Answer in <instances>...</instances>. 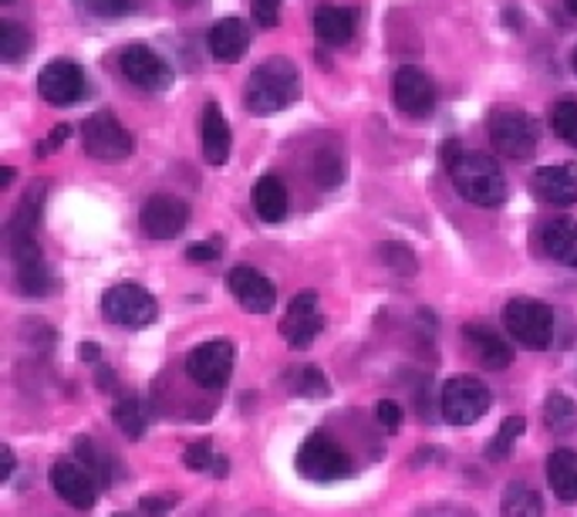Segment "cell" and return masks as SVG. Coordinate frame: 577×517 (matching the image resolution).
Masks as SVG:
<instances>
[{"instance_id": "cell-1", "label": "cell", "mask_w": 577, "mask_h": 517, "mask_svg": "<svg viewBox=\"0 0 577 517\" xmlns=\"http://www.w3.org/2000/svg\"><path fill=\"white\" fill-rule=\"evenodd\" d=\"M301 88H304L301 68L291 58L274 55L250 72L247 88H243V101L253 116H277L301 98Z\"/></svg>"}, {"instance_id": "cell-2", "label": "cell", "mask_w": 577, "mask_h": 517, "mask_svg": "<svg viewBox=\"0 0 577 517\" xmlns=\"http://www.w3.org/2000/svg\"><path fill=\"white\" fill-rule=\"evenodd\" d=\"M449 176L459 196L473 206H500L510 196L500 163L487 157V152H462V157L449 166Z\"/></svg>"}, {"instance_id": "cell-3", "label": "cell", "mask_w": 577, "mask_h": 517, "mask_svg": "<svg viewBox=\"0 0 577 517\" xmlns=\"http://www.w3.org/2000/svg\"><path fill=\"white\" fill-rule=\"evenodd\" d=\"M490 126V142L497 152H503L507 160H531L541 142V126L531 112H523L516 106H497L487 119Z\"/></svg>"}, {"instance_id": "cell-4", "label": "cell", "mask_w": 577, "mask_h": 517, "mask_svg": "<svg viewBox=\"0 0 577 517\" xmlns=\"http://www.w3.org/2000/svg\"><path fill=\"white\" fill-rule=\"evenodd\" d=\"M554 308L537 298H513L503 308V325L510 338L527 348V352H544L554 342Z\"/></svg>"}, {"instance_id": "cell-5", "label": "cell", "mask_w": 577, "mask_h": 517, "mask_svg": "<svg viewBox=\"0 0 577 517\" xmlns=\"http://www.w3.org/2000/svg\"><path fill=\"white\" fill-rule=\"evenodd\" d=\"M101 315L105 322L122 325V328H145L155 322V315H160V304H155V298L142 284L122 281L101 294Z\"/></svg>"}, {"instance_id": "cell-6", "label": "cell", "mask_w": 577, "mask_h": 517, "mask_svg": "<svg viewBox=\"0 0 577 517\" xmlns=\"http://www.w3.org/2000/svg\"><path fill=\"white\" fill-rule=\"evenodd\" d=\"M81 146H85V152L91 160L122 163V160L132 157L135 139L112 112H95L81 122Z\"/></svg>"}, {"instance_id": "cell-7", "label": "cell", "mask_w": 577, "mask_h": 517, "mask_svg": "<svg viewBox=\"0 0 577 517\" xmlns=\"http://www.w3.org/2000/svg\"><path fill=\"white\" fill-rule=\"evenodd\" d=\"M490 389L477 379V376H453L443 386V420L453 427H469L480 417H487L490 409Z\"/></svg>"}, {"instance_id": "cell-8", "label": "cell", "mask_w": 577, "mask_h": 517, "mask_svg": "<svg viewBox=\"0 0 577 517\" xmlns=\"http://www.w3.org/2000/svg\"><path fill=\"white\" fill-rule=\"evenodd\" d=\"M233 342L230 338H209L203 345H196L186 358L189 379L203 389H224L233 376Z\"/></svg>"}, {"instance_id": "cell-9", "label": "cell", "mask_w": 577, "mask_h": 517, "mask_svg": "<svg viewBox=\"0 0 577 517\" xmlns=\"http://www.w3.org/2000/svg\"><path fill=\"white\" fill-rule=\"evenodd\" d=\"M297 471L307 481H338L351 471V460L331 437L311 433L297 450Z\"/></svg>"}, {"instance_id": "cell-10", "label": "cell", "mask_w": 577, "mask_h": 517, "mask_svg": "<svg viewBox=\"0 0 577 517\" xmlns=\"http://www.w3.org/2000/svg\"><path fill=\"white\" fill-rule=\"evenodd\" d=\"M119 68L122 75L142 88V91H166L173 85V68L163 55H155L149 44H129L122 55H119Z\"/></svg>"}, {"instance_id": "cell-11", "label": "cell", "mask_w": 577, "mask_h": 517, "mask_svg": "<svg viewBox=\"0 0 577 517\" xmlns=\"http://www.w3.org/2000/svg\"><path fill=\"white\" fill-rule=\"evenodd\" d=\"M139 224H142V234L152 237V240H173L189 224V206L179 196L155 193V196L145 200L142 214H139Z\"/></svg>"}, {"instance_id": "cell-12", "label": "cell", "mask_w": 577, "mask_h": 517, "mask_svg": "<svg viewBox=\"0 0 577 517\" xmlns=\"http://www.w3.org/2000/svg\"><path fill=\"white\" fill-rule=\"evenodd\" d=\"M392 98H395V106L412 116V119H426L433 109H436V85L433 78L423 72V68H415V65H402L392 78Z\"/></svg>"}, {"instance_id": "cell-13", "label": "cell", "mask_w": 577, "mask_h": 517, "mask_svg": "<svg viewBox=\"0 0 577 517\" xmlns=\"http://www.w3.org/2000/svg\"><path fill=\"white\" fill-rule=\"evenodd\" d=\"M47 481H51V487H55V494H58L65 504H72V507H78V510H91L95 500H98V491H101L98 481L81 467V463H78V460H68V456H62V460L51 463Z\"/></svg>"}, {"instance_id": "cell-14", "label": "cell", "mask_w": 577, "mask_h": 517, "mask_svg": "<svg viewBox=\"0 0 577 517\" xmlns=\"http://www.w3.org/2000/svg\"><path fill=\"white\" fill-rule=\"evenodd\" d=\"M322 328H325V315H322L318 294H311V291L297 294L287 304V315L281 319V335L287 338L291 348H307L322 335Z\"/></svg>"}, {"instance_id": "cell-15", "label": "cell", "mask_w": 577, "mask_h": 517, "mask_svg": "<svg viewBox=\"0 0 577 517\" xmlns=\"http://www.w3.org/2000/svg\"><path fill=\"white\" fill-rule=\"evenodd\" d=\"M37 91L51 106H72L85 91V72L72 58H55L47 62L37 75Z\"/></svg>"}, {"instance_id": "cell-16", "label": "cell", "mask_w": 577, "mask_h": 517, "mask_svg": "<svg viewBox=\"0 0 577 517\" xmlns=\"http://www.w3.org/2000/svg\"><path fill=\"white\" fill-rule=\"evenodd\" d=\"M11 257L18 268V288L28 298H44L51 294V274L44 265V254L34 240V234L28 237H11Z\"/></svg>"}, {"instance_id": "cell-17", "label": "cell", "mask_w": 577, "mask_h": 517, "mask_svg": "<svg viewBox=\"0 0 577 517\" xmlns=\"http://www.w3.org/2000/svg\"><path fill=\"white\" fill-rule=\"evenodd\" d=\"M227 288L237 298V304H243L253 315H271L277 304V288L271 278H264L257 268H233L227 274Z\"/></svg>"}, {"instance_id": "cell-18", "label": "cell", "mask_w": 577, "mask_h": 517, "mask_svg": "<svg viewBox=\"0 0 577 517\" xmlns=\"http://www.w3.org/2000/svg\"><path fill=\"white\" fill-rule=\"evenodd\" d=\"M531 190L537 200L551 206H574L577 203V163H557V166L537 170L531 180Z\"/></svg>"}, {"instance_id": "cell-19", "label": "cell", "mask_w": 577, "mask_h": 517, "mask_svg": "<svg viewBox=\"0 0 577 517\" xmlns=\"http://www.w3.org/2000/svg\"><path fill=\"white\" fill-rule=\"evenodd\" d=\"M206 47H209V55H214L217 62L233 65V62H240L247 55L250 31L243 28L240 18H220L214 28H209V34H206Z\"/></svg>"}, {"instance_id": "cell-20", "label": "cell", "mask_w": 577, "mask_h": 517, "mask_svg": "<svg viewBox=\"0 0 577 517\" xmlns=\"http://www.w3.org/2000/svg\"><path fill=\"white\" fill-rule=\"evenodd\" d=\"M462 338L473 352V358L480 362L483 369H507L513 362V348L490 328V325H466Z\"/></svg>"}, {"instance_id": "cell-21", "label": "cell", "mask_w": 577, "mask_h": 517, "mask_svg": "<svg viewBox=\"0 0 577 517\" xmlns=\"http://www.w3.org/2000/svg\"><path fill=\"white\" fill-rule=\"evenodd\" d=\"M541 244H544L551 261H557L564 268H577V220L574 217H567V214L551 217L541 227Z\"/></svg>"}, {"instance_id": "cell-22", "label": "cell", "mask_w": 577, "mask_h": 517, "mask_svg": "<svg viewBox=\"0 0 577 517\" xmlns=\"http://www.w3.org/2000/svg\"><path fill=\"white\" fill-rule=\"evenodd\" d=\"M230 126L224 119V109L217 101H206L203 106V157L209 166H224L230 160Z\"/></svg>"}, {"instance_id": "cell-23", "label": "cell", "mask_w": 577, "mask_h": 517, "mask_svg": "<svg viewBox=\"0 0 577 517\" xmlns=\"http://www.w3.org/2000/svg\"><path fill=\"white\" fill-rule=\"evenodd\" d=\"M358 28V11L351 8H338V4H318L314 8V34H318L322 44H345L351 41Z\"/></svg>"}, {"instance_id": "cell-24", "label": "cell", "mask_w": 577, "mask_h": 517, "mask_svg": "<svg viewBox=\"0 0 577 517\" xmlns=\"http://www.w3.org/2000/svg\"><path fill=\"white\" fill-rule=\"evenodd\" d=\"M250 203H253V211L257 217L264 220V224H281L287 217V186L277 180V176H260L253 183V193H250Z\"/></svg>"}, {"instance_id": "cell-25", "label": "cell", "mask_w": 577, "mask_h": 517, "mask_svg": "<svg viewBox=\"0 0 577 517\" xmlns=\"http://www.w3.org/2000/svg\"><path fill=\"white\" fill-rule=\"evenodd\" d=\"M547 484L564 504H577V453L554 450L547 460Z\"/></svg>"}, {"instance_id": "cell-26", "label": "cell", "mask_w": 577, "mask_h": 517, "mask_svg": "<svg viewBox=\"0 0 577 517\" xmlns=\"http://www.w3.org/2000/svg\"><path fill=\"white\" fill-rule=\"evenodd\" d=\"M44 196H47V183H44V180H34V183L28 186V193L21 196L18 211H14V217H11V224H8L11 237H28V234H34V227H37V220H41V211H44Z\"/></svg>"}, {"instance_id": "cell-27", "label": "cell", "mask_w": 577, "mask_h": 517, "mask_svg": "<svg viewBox=\"0 0 577 517\" xmlns=\"http://www.w3.org/2000/svg\"><path fill=\"white\" fill-rule=\"evenodd\" d=\"M500 517H544V500L531 484L513 481V484L503 487Z\"/></svg>"}, {"instance_id": "cell-28", "label": "cell", "mask_w": 577, "mask_h": 517, "mask_svg": "<svg viewBox=\"0 0 577 517\" xmlns=\"http://www.w3.org/2000/svg\"><path fill=\"white\" fill-rule=\"evenodd\" d=\"M284 386H287L294 396H304V399H318V396H328V392H331L325 373H318L314 366H294V369H287Z\"/></svg>"}, {"instance_id": "cell-29", "label": "cell", "mask_w": 577, "mask_h": 517, "mask_svg": "<svg viewBox=\"0 0 577 517\" xmlns=\"http://www.w3.org/2000/svg\"><path fill=\"white\" fill-rule=\"evenodd\" d=\"M544 420L551 433H570L577 430V402L564 392H551L544 402Z\"/></svg>"}, {"instance_id": "cell-30", "label": "cell", "mask_w": 577, "mask_h": 517, "mask_svg": "<svg viewBox=\"0 0 577 517\" xmlns=\"http://www.w3.org/2000/svg\"><path fill=\"white\" fill-rule=\"evenodd\" d=\"M75 456H78V463L81 467L98 481V487H109L112 484V474H109V460H105V453L95 446V440L91 437H78L75 440Z\"/></svg>"}, {"instance_id": "cell-31", "label": "cell", "mask_w": 577, "mask_h": 517, "mask_svg": "<svg viewBox=\"0 0 577 517\" xmlns=\"http://www.w3.org/2000/svg\"><path fill=\"white\" fill-rule=\"evenodd\" d=\"M31 44H34V37L28 34V28L11 24V21L0 24V58H4L8 65H14L24 55H31Z\"/></svg>"}, {"instance_id": "cell-32", "label": "cell", "mask_w": 577, "mask_h": 517, "mask_svg": "<svg viewBox=\"0 0 577 517\" xmlns=\"http://www.w3.org/2000/svg\"><path fill=\"white\" fill-rule=\"evenodd\" d=\"M551 129L560 142L577 149V98H560L551 109Z\"/></svg>"}, {"instance_id": "cell-33", "label": "cell", "mask_w": 577, "mask_h": 517, "mask_svg": "<svg viewBox=\"0 0 577 517\" xmlns=\"http://www.w3.org/2000/svg\"><path fill=\"white\" fill-rule=\"evenodd\" d=\"M112 417H116L119 430H122L129 440H139V437L145 433V412H142V402H139L135 396L119 399L116 409H112Z\"/></svg>"}, {"instance_id": "cell-34", "label": "cell", "mask_w": 577, "mask_h": 517, "mask_svg": "<svg viewBox=\"0 0 577 517\" xmlns=\"http://www.w3.org/2000/svg\"><path fill=\"white\" fill-rule=\"evenodd\" d=\"M183 463H186L189 471H214V474H227V460L217 456V450H214V443H209V440H196V443H189L186 453H183Z\"/></svg>"}, {"instance_id": "cell-35", "label": "cell", "mask_w": 577, "mask_h": 517, "mask_svg": "<svg viewBox=\"0 0 577 517\" xmlns=\"http://www.w3.org/2000/svg\"><path fill=\"white\" fill-rule=\"evenodd\" d=\"M520 433H523V417H507V420L500 423L497 437L487 443V456H490V460H507L510 450H513V443L520 440Z\"/></svg>"}, {"instance_id": "cell-36", "label": "cell", "mask_w": 577, "mask_h": 517, "mask_svg": "<svg viewBox=\"0 0 577 517\" xmlns=\"http://www.w3.org/2000/svg\"><path fill=\"white\" fill-rule=\"evenodd\" d=\"M341 180H345L341 160L335 157V152H322L318 163H314V183H318L322 190H335V186H341Z\"/></svg>"}, {"instance_id": "cell-37", "label": "cell", "mask_w": 577, "mask_h": 517, "mask_svg": "<svg viewBox=\"0 0 577 517\" xmlns=\"http://www.w3.org/2000/svg\"><path fill=\"white\" fill-rule=\"evenodd\" d=\"M379 254H382V261L395 271V274H415V250L412 247H405V244H382L379 247Z\"/></svg>"}, {"instance_id": "cell-38", "label": "cell", "mask_w": 577, "mask_h": 517, "mask_svg": "<svg viewBox=\"0 0 577 517\" xmlns=\"http://www.w3.org/2000/svg\"><path fill=\"white\" fill-rule=\"evenodd\" d=\"M81 8L98 21H119L132 11V0H81Z\"/></svg>"}, {"instance_id": "cell-39", "label": "cell", "mask_w": 577, "mask_h": 517, "mask_svg": "<svg viewBox=\"0 0 577 517\" xmlns=\"http://www.w3.org/2000/svg\"><path fill=\"white\" fill-rule=\"evenodd\" d=\"M257 28H277L281 24V0H253L250 8Z\"/></svg>"}, {"instance_id": "cell-40", "label": "cell", "mask_w": 577, "mask_h": 517, "mask_svg": "<svg viewBox=\"0 0 577 517\" xmlns=\"http://www.w3.org/2000/svg\"><path fill=\"white\" fill-rule=\"evenodd\" d=\"M375 423H382L389 433H395L399 430V423H402V409H399V402H392V399H382V402H375Z\"/></svg>"}, {"instance_id": "cell-41", "label": "cell", "mask_w": 577, "mask_h": 517, "mask_svg": "<svg viewBox=\"0 0 577 517\" xmlns=\"http://www.w3.org/2000/svg\"><path fill=\"white\" fill-rule=\"evenodd\" d=\"M220 257V240H203V244H189L186 247V261L193 265H209Z\"/></svg>"}, {"instance_id": "cell-42", "label": "cell", "mask_w": 577, "mask_h": 517, "mask_svg": "<svg viewBox=\"0 0 577 517\" xmlns=\"http://www.w3.org/2000/svg\"><path fill=\"white\" fill-rule=\"evenodd\" d=\"M68 136H72V126H55V129H51V132L37 142V157L44 160V157H51V152H58V149L68 142Z\"/></svg>"}, {"instance_id": "cell-43", "label": "cell", "mask_w": 577, "mask_h": 517, "mask_svg": "<svg viewBox=\"0 0 577 517\" xmlns=\"http://www.w3.org/2000/svg\"><path fill=\"white\" fill-rule=\"evenodd\" d=\"M142 507H145L149 514H160V510H170V504H166V500H160V497H145V500H142Z\"/></svg>"}, {"instance_id": "cell-44", "label": "cell", "mask_w": 577, "mask_h": 517, "mask_svg": "<svg viewBox=\"0 0 577 517\" xmlns=\"http://www.w3.org/2000/svg\"><path fill=\"white\" fill-rule=\"evenodd\" d=\"M0 456H4V481L14 474V450L11 446H4V450H0Z\"/></svg>"}, {"instance_id": "cell-45", "label": "cell", "mask_w": 577, "mask_h": 517, "mask_svg": "<svg viewBox=\"0 0 577 517\" xmlns=\"http://www.w3.org/2000/svg\"><path fill=\"white\" fill-rule=\"evenodd\" d=\"M78 355L88 358V362H95V358H98V345H95V342H85V345L78 348Z\"/></svg>"}, {"instance_id": "cell-46", "label": "cell", "mask_w": 577, "mask_h": 517, "mask_svg": "<svg viewBox=\"0 0 577 517\" xmlns=\"http://www.w3.org/2000/svg\"><path fill=\"white\" fill-rule=\"evenodd\" d=\"M14 176H18V170H14V166H4V170H0V186L8 190V186L14 183Z\"/></svg>"}, {"instance_id": "cell-47", "label": "cell", "mask_w": 577, "mask_h": 517, "mask_svg": "<svg viewBox=\"0 0 577 517\" xmlns=\"http://www.w3.org/2000/svg\"><path fill=\"white\" fill-rule=\"evenodd\" d=\"M423 517H462V514H456V510H443V507H439V510H426Z\"/></svg>"}, {"instance_id": "cell-48", "label": "cell", "mask_w": 577, "mask_h": 517, "mask_svg": "<svg viewBox=\"0 0 577 517\" xmlns=\"http://www.w3.org/2000/svg\"><path fill=\"white\" fill-rule=\"evenodd\" d=\"M564 4H567V11H570V14L577 18V0H564Z\"/></svg>"}, {"instance_id": "cell-49", "label": "cell", "mask_w": 577, "mask_h": 517, "mask_svg": "<svg viewBox=\"0 0 577 517\" xmlns=\"http://www.w3.org/2000/svg\"><path fill=\"white\" fill-rule=\"evenodd\" d=\"M570 68L577 72V47H574V58H570Z\"/></svg>"}, {"instance_id": "cell-50", "label": "cell", "mask_w": 577, "mask_h": 517, "mask_svg": "<svg viewBox=\"0 0 577 517\" xmlns=\"http://www.w3.org/2000/svg\"><path fill=\"white\" fill-rule=\"evenodd\" d=\"M116 517H126V514H116Z\"/></svg>"}, {"instance_id": "cell-51", "label": "cell", "mask_w": 577, "mask_h": 517, "mask_svg": "<svg viewBox=\"0 0 577 517\" xmlns=\"http://www.w3.org/2000/svg\"><path fill=\"white\" fill-rule=\"evenodd\" d=\"M4 4H11V0H4Z\"/></svg>"}]
</instances>
